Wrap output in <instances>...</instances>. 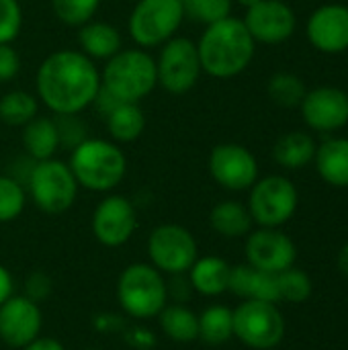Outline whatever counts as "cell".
<instances>
[{
    "instance_id": "obj_12",
    "label": "cell",
    "mask_w": 348,
    "mask_h": 350,
    "mask_svg": "<svg viewBox=\"0 0 348 350\" xmlns=\"http://www.w3.org/2000/svg\"><path fill=\"white\" fill-rule=\"evenodd\" d=\"M211 178L228 191H246L258 180V162L254 154L240 144H219L211 150Z\"/></svg>"
},
{
    "instance_id": "obj_13",
    "label": "cell",
    "mask_w": 348,
    "mask_h": 350,
    "mask_svg": "<svg viewBox=\"0 0 348 350\" xmlns=\"http://www.w3.org/2000/svg\"><path fill=\"white\" fill-rule=\"evenodd\" d=\"M242 23L254 41L275 45L287 41L295 33L297 16L283 0H258L254 6L246 8Z\"/></svg>"
},
{
    "instance_id": "obj_19",
    "label": "cell",
    "mask_w": 348,
    "mask_h": 350,
    "mask_svg": "<svg viewBox=\"0 0 348 350\" xmlns=\"http://www.w3.org/2000/svg\"><path fill=\"white\" fill-rule=\"evenodd\" d=\"M228 291H232L234 295L242 297L244 301L246 299H254V301L279 304L277 275L258 271V269L250 267L248 262L232 267Z\"/></svg>"
},
{
    "instance_id": "obj_5",
    "label": "cell",
    "mask_w": 348,
    "mask_h": 350,
    "mask_svg": "<svg viewBox=\"0 0 348 350\" xmlns=\"http://www.w3.org/2000/svg\"><path fill=\"white\" fill-rule=\"evenodd\" d=\"M168 287L162 273L152 265H129L117 283L121 308L131 318H154L166 306Z\"/></svg>"
},
{
    "instance_id": "obj_41",
    "label": "cell",
    "mask_w": 348,
    "mask_h": 350,
    "mask_svg": "<svg viewBox=\"0 0 348 350\" xmlns=\"http://www.w3.org/2000/svg\"><path fill=\"white\" fill-rule=\"evenodd\" d=\"M238 2H240V4H242L244 8H250V6H254V4H256L258 0H238Z\"/></svg>"
},
{
    "instance_id": "obj_26",
    "label": "cell",
    "mask_w": 348,
    "mask_h": 350,
    "mask_svg": "<svg viewBox=\"0 0 348 350\" xmlns=\"http://www.w3.org/2000/svg\"><path fill=\"white\" fill-rule=\"evenodd\" d=\"M209 224L224 238H242L250 234L254 221L248 207L240 201H222L211 209Z\"/></svg>"
},
{
    "instance_id": "obj_38",
    "label": "cell",
    "mask_w": 348,
    "mask_h": 350,
    "mask_svg": "<svg viewBox=\"0 0 348 350\" xmlns=\"http://www.w3.org/2000/svg\"><path fill=\"white\" fill-rule=\"evenodd\" d=\"M12 295V277L6 267L0 265V306Z\"/></svg>"
},
{
    "instance_id": "obj_16",
    "label": "cell",
    "mask_w": 348,
    "mask_h": 350,
    "mask_svg": "<svg viewBox=\"0 0 348 350\" xmlns=\"http://www.w3.org/2000/svg\"><path fill=\"white\" fill-rule=\"evenodd\" d=\"M41 332V310L25 295H10L0 306V340L12 349H25Z\"/></svg>"
},
{
    "instance_id": "obj_25",
    "label": "cell",
    "mask_w": 348,
    "mask_h": 350,
    "mask_svg": "<svg viewBox=\"0 0 348 350\" xmlns=\"http://www.w3.org/2000/svg\"><path fill=\"white\" fill-rule=\"evenodd\" d=\"M105 121H107L109 135L117 144H131L146 129V115H144L139 103H121V105H117L105 117Z\"/></svg>"
},
{
    "instance_id": "obj_35",
    "label": "cell",
    "mask_w": 348,
    "mask_h": 350,
    "mask_svg": "<svg viewBox=\"0 0 348 350\" xmlns=\"http://www.w3.org/2000/svg\"><path fill=\"white\" fill-rule=\"evenodd\" d=\"M23 27V10L18 0H0V45L12 43Z\"/></svg>"
},
{
    "instance_id": "obj_23",
    "label": "cell",
    "mask_w": 348,
    "mask_h": 350,
    "mask_svg": "<svg viewBox=\"0 0 348 350\" xmlns=\"http://www.w3.org/2000/svg\"><path fill=\"white\" fill-rule=\"evenodd\" d=\"M189 273H191V285L201 295L213 297L228 291L232 267L219 256H203L193 262Z\"/></svg>"
},
{
    "instance_id": "obj_30",
    "label": "cell",
    "mask_w": 348,
    "mask_h": 350,
    "mask_svg": "<svg viewBox=\"0 0 348 350\" xmlns=\"http://www.w3.org/2000/svg\"><path fill=\"white\" fill-rule=\"evenodd\" d=\"M267 92H269L271 100L281 107H299L308 90L299 76H295L291 72H279V74L271 76V80L267 84Z\"/></svg>"
},
{
    "instance_id": "obj_32",
    "label": "cell",
    "mask_w": 348,
    "mask_h": 350,
    "mask_svg": "<svg viewBox=\"0 0 348 350\" xmlns=\"http://www.w3.org/2000/svg\"><path fill=\"white\" fill-rule=\"evenodd\" d=\"M25 189L14 176L0 174V224L16 219L25 209Z\"/></svg>"
},
{
    "instance_id": "obj_11",
    "label": "cell",
    "mask_w": 348,
    "mask_h": 350,
    "mask_svg": "<svg viewBox=\"0 0 348 350\" xmlns=\"http://www.w3.org/2000/svg\"><path fill=\"white\" fill-rule=\"evenodd\" d=\"M148 254L152 267L168 275L187 273L193 267V262L199 258L197 242L193 234L176 224H162L150 234Z\"/></svg>"
},
{
    "instance_id": "obj_8",
    "label": "cell",
    "mask_w": 348,
    "mask_h": 350,
    "mask_svg": "<svg viewBox=\"0 0 348 350\" xmlns=\"http://www.w3.org/2000/svg\"><path fill=\"white\" fill-rule=\"evenodd\" d=\"M299 195L295 185L281 176H265L250 187L248 211L260 228H281L297 211Z\"/></svg>"
},
{
    "instance_id": "obj_31",
    "label": "cell",
    "mask_w": 348,
    "mask_h": 350,
    "mask_svg": "<svg viewBox=\"0 0 348 350\" xmlns=\"http://www.w3.org/2000/svg\"><path fill=\"white\" fill-rule=\"evenodd\" d=\"M277 289H279V301H289V304H304L312 295V279L295 269L289 267L281 273H277Z\"/></svg>"
},
{
    "instance_id": "obj_3",
    "label": "cell",
    "mask_w": 348,
    "mask_h": 350,
    "mask_svg": "<svg viewBox=\"0 0 348 350\" xmlns=\"http://www.w3.org/2000/svg\"><path fill=\"white\" fill-rule=\"evenodd\" d=\"M70 170L78 183L94 193L113 191L127 172V160L115 142L86 137L70 154Z\"/></svg>"
},
{
    "instance_id": "obj_9",
    "label": "cell",
    "mask_w": 348,
    "mask_h": 350,
    "mask_svg": "<svg viewBox=\"0 0 348 350\" xmlns=\"http://www.w3.org/2000/svg\"><path fill=\"white\" fill-rule=\"evenodd\" d=\"M234 336L250 349H275L285 336L283 314L277 304L246 299L234 310Z\"/></svg>"
},
{
    "instance_id": "obj_15",
    "label": "cell",
    "mask_w": 348,
    "mask_h": 350,
    "mask_svg": "<svg viewBox=\"0 0 348 350\" xmlns=\"http://www.w3.org/2000/svg\"><path fill=\"white\" fill-rule=\"evenodd\" d=\"M248 265L265 273H281L295 265L297 248L293 240L277 228H260L250 232L246 240Z\"/></svg>"
},
{
    "instance_id": "obj_40",
    "label": "cell",
    "mask_w": 348,
    "mask_h": 350,
    "mask_svg": "<svg viewBox=\"0 0 348 350\" xmlns=\"http://www.w3.org/2000/svg\"><path fill=\"white\" fill-rule=\"evenodd\" d=\"M338 269L343 271V275L348 277V242L343 246V250L338 254Z\"/></svg>"
},
{
    "instance_id": "obj_6",
    "label": "cell",
    "mask_w": 348,
    "mask_h": 350,
    "mask_svg": "<svg viewBox=\"0 0 348 350\" xmlns=\"http://www.w3.org/2000/svg\"><path fill=\"white\" fill-rule=\"evenodd\" d=\"M27 189L35 205L49 215L68 211L78 195V183L70 166L55 158L33 162L27 174Z\"/></svg>"
},
{
    "instance_id": "obj_4",
    "label": "cell",
    "mask_w": 348,
    "mask_h": 350,
    "mask_svg": "<svg viewBox=\"0 0 348 350\" xmlns=\"http://www.w3.org/2000/svg\"><path fill=\"white\" fill-rule=\"evenodd\" d=\"M101 86L107 88L121 103H139L156 86V59L146 49H119L107 59Z\"/></svg>"
},
{
    "instance_id": "obj_24",
    "label": "cell",
    "mask_w": 348,
    "mask_h": 350,
    "mask_svg": "<svg viewBox=\"0 0 348 350\" xmlns=\"http://www.w3.org/2000/svg\"><path fill=\"white\" fill-rule=\"evenodd\" d=\"M316 148L318 146L312 139V135L304 131H289L277 139L273 148V158L279 166L287 170H299L310 162H314Z\"/></svg>"
},
{
    "instance_id": "obj_18",
    "label": "cell",
    "mask_w": 348,
    "mask_h": 350,
    "mask_svg": "<svg viewBox=\"0 0 348 350\" xmlns=\"http://www.w3.org/2000/svg\"><path fill=\"white\" fill-rule=\"evenodd\" d=\"M308 39L322 53H343L348 49V6L324 4L308 18Z\"/></svg>"
},
{
    "instance_id": "obj_7",
    "label": "cell",
    "mask_w": 348,
    "mask_h": 350,
    "mask_svg": "<svg viewBox=\"0 0 348 350\" xmlns=\"http://www.w3.org/2000/svg\"><path fill=\"white\" fill-rule=\"evenodd\" d=\"M183 18V0H137L129 14L127 29L142 49L160 47L176 35Z\"/></svg>"
},
{
    "instance_id": "obj_2",
    "label": "cell",
    "mask_w": 348,
    "mask_h": 350,
    "mask_svg": "<svg viewBox=\"0 0 348 350\" xmlns=\"http://www.w3.org/2000/svg\"><path fill=\"white\" fill-rule=\"evenodd\" d=\"M254 47L256 41L248 33L242 18L228 16L207 25L197 43L201 70L219 80L234 78L250 66Z\"/></svg>"
},
{
    "instance_id": "obj_14",
    "label": "cell",
    "mask_w": 348,
    "mask_h": 350,
    "mask_svg": "<svg viewBox=\"0 0 348 350\" xmlns=\"http://www.w3.org/2000/svg\"><path fill=\"white\" fill-rule=\"evenodd\" d=\"M137 228V213L133 203L123 195L105 197L92 213V234L109 248L123 246Z\"/></svg>"
},
{
    "instance_id": "obj_42",
    "label": "cell",
    "mask_w": 348,
    "mask_h": 350,
    "mask_svg": "<svg viewBox=\"0 0 348 350\" xmlns=\"http://www.w3.org/2000/svg\"><path fill=\"white\" fill-rule=\"evenodd\" d=\"M88 350H98V349H88Z\"/></svg>"
},
{
    "instance_id": "obj_34",
    "label": "cell",
    "mask_w": 348,
    "mask_h": 350,
    "mask_svg": "<svg viewBox=\"0 0 348 350\" xmlns=\"http://www.w3.org/2000/svg\"><path fill=\"white\" fill-rule=\"evenodd\" d=\"M185 16L197 23L213 25L232 16V0H183Z\"/></svg>"
},
{
    "instance_id": "obj_21",
    "label": "cell",
    "mask_w": 348,
    "mask_h": 350,
    "mask_svg": "<svg viewBox=\"0 0 348 350\" xmlns=\"http://www.w3.org/2000/svg\"><path fill=\"white\" fill-rule=\"evenodd\" d=\"M78 47L90 59H111L121 49V35L119 31L101 21H88L78 27Z\"/></svg>"
},
{
    "instance_id": "obj_27",
    "label": "cell",
    "mask_w": 348,
    "mask_h": 350,
    "mask_svg": "<svg viewBox=\"0 0 348 350\" xmlns=\"http://www.w3.org/2000/svg\"><path fill=\"white\" fill-rule=\"evenodd\" d=\"M162 332L174 342H193L199 338V316L185 306H164L158 314Z\"/></svg>"
},
{
    "instance_id": "obj_22",
    "label": "cell",
    "mask_w": 348,
    "mask_h": 350,
    "mask_svg": "<svg viewBox=\"0 0 348 350\" xmlns=\"http://www.w3.org/2000/svg\"><path fill=\"white\" fill-rule=\"evenodd\" d=\"M23 146L27 156L33 162L49 160L59 150V135L55 127V119L35 117L27 125H23Z\"/></svg>"
},
{
    "instance_id": "obj_10",
    "label": "cell",
    "mask_w": 348,
    "mask_h": 350,
    "mask_svg": "<svg viewBox=\"0 0 348 350\" xmlns=\"http://www.w3.org/2000/svg\"><path fill=\"white\" fill-rule=\"evenodd\" d=\"M201 59L197 43L187 37H172L160 45V55L156 59L158 86L170 94H187L193 90L201 76Z\"/></svg>"
},
{
    "instance_id": "obj_28",
    "label": "cell",
    "mask_w": 348,
    "mask_h": 350,
    "mask_svg": "<svg viewBox=\"0 0 348 350\" xmlns=\"http://www.w3.org/2000/svg\"><path fill=\"white\" fill-rule=\"evenodd\" d=\"M234 336V312L226 306H211L199 316V338L207 345H224Z\"/></svg>"
},
{
    "instance_id": "obj_17",
    "label": "cell",
    "mask_w": 348,
    "mask_h": 350,
    "mask_svg": "<svg viewBox=\"0 0 348 350\" xmlns=\"http://www.w3.org/2000/svg\"><path fill=\"white\" fill-rule=\"evenodd\" d=\"M299 109L306 125L316 131H336L348 123V94L336 86L308 90Z\"/></svg>"
},
{
    "instance_id": "obj_37",
    "label": "cell",
    "mask_w": 348,
    "mask_h": 350,
    "mask_svg": "<svg viewBox=\"0 0 348 350\" xmlns=\"http://www.w3.org/2000/svg\"><path fill=\"white\" fill-rule=\"evenodd\" d=\"M21 70L18 53L10 43L0 45V82H10Z\"/></svg>"
},
{
    "instance_id": "obj_20",
    "label": "cell",
    "mask_w": 348,
    "mask_h": 350,
    "mask_svg": "<svg viewBox=\"0 0 348 350\" xmlns=\"http://www.w3.org/2000/svg\"><path fill=\"white\" fill-rule=\"evenodd\" d=\"M314 164L322 180L332 187H348V137H332L316 148Z\"/></svg>"
},
{
    "instance_id": "obj_39",
    "label": "cell",
    "mask_w": 348,
    "mask_h": 350,
    "mask_svg": "<svg viewBox=\"0 0 348 350\" xmlns=\"http://www.w3.org/2000/svg\"><path fill=\"white\" fill-rule=\"evenodd\" d=\"M23 350H64V347L55 338H35L31 345H27Z\"/></svg>"
},
{
    "instance_id": "obj_36",
    "label": "cell",
    "mask_w": 348,
    "mask_h": 350,
    "mask_svg": "<svg viewBox=\"0 0 348 350\" xmlns=\"http://www.w3.org/2000/svg\"><path fill=\"white\" fill-rule=\"evenodd\" d=\"M53 119L59 135V148L74 150L86 139V123H82L78 115H55Z\"/></svg>"
},
{
    "instance_id": "obj_33",
    "label": "cell",
    "mask_w": 348,
    "mask_h": 350,
    "mask_svg": "<svg viewBox=\"0 0 348 350\" xmlns=\"http://www.w3.org/2000/svg\"><path fill=\"white\" fill-rule=\"evenodd\" d=\"M101 6V0H51L55 16L70 27H82L92 21Z\"/></svg>"
},
{
    "instance_id": "obj_29",
    "label": "cell",
    "mask_w": 348,
    "mask_h": 350,
    "mask_svg": "<svg viewBox=\"0 0 348 350\" xmlns=\"http://www.w3.org/2000/svg\"><path fill=\"white\" fill-rule=\"evenodd\" d=\"M37 117V98L27 90H10L0 98V119L6 125L23 127Z\"/></svg>"
},
{
    "instance_id": "obj_1",
    "label": "cell",
    "mask_w": 348,
    "mask_h": 350,
    "mask_svg": "<svg viewBox=\"0 0 348 350\" xmlns=\"http://www.w3.org/2000/svg\"><path fill=\"white\" fill-rule=\"evenodd\" d=\"M37 96L55 115H78L101 88V72L80 49H57L37 70Z\"/></svg>"
}]
</instances>
